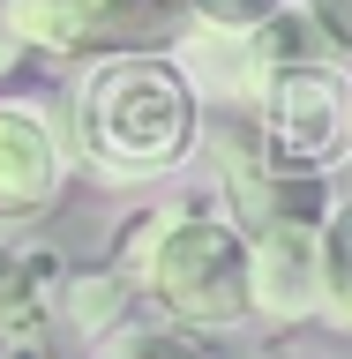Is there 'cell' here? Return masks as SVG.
Listing matches in <instances>:
<instances>
[{"instance_id": "5", "label": "cell", "mask_w": 352, "mask_h": 359, "mask_svg": "<svg viewBox=\"0 0 352 359\" xmlns=\"http://www.w3.org/2000/svg\"><path fill=\"white\" fill-rule=\"evenodd\" d=\"M247 120H255V135H263L278 157H292V165H330V157L345 150V128H352V83L330 60H292V67H278V75L255 90Z\"/></svg>"}, {"instance_id": "15", "label": "cell", "mask_w": 352, "mask_h": 359, "mask_svg": "<svg viewBox=\"0 0 352 359\" xmlns=\"http://www.w3.org/2000/svg\"><path fill=\"white\" fill-rule=\"evenodd\" d=\"M0 359H53L45 337H0Z\"/></svg>"}, {"instance_id": "8", "label": "cell", "mask_w": 352, "mask_h": 359, "mask_svg": "<svg viewBox=\"0 0 352 359\" xmlns=\"http://www.w3.org/2000/svg\"><path fill=\"white\" fill-rule=\"evenodd\" d=\"M67 262L45 240H0V337H45L60 314Z\"/></svg>"}, {"instance_id": "3", "label": "cell", "mask_w": 352, "mask_h": 359, "mask_svg": "<svg viewBox=\"0 0 352 359\" xmlns=\"http://www.w3.org/2000/svg\"><path fill=\"white\" fill-rule=\"evenodd\" d=\"M8 22L45 60H105V53H173L188 38V0H8Z\"/></svg>"}, {"instance_id": "4", "label": "cell", "mask_w": 352, "mask_h": 359, "mask_svg": "<svg viewBox=\"0 0 352 359\" xmlns=\"http://www.w3.org/2000/svg\"><path fill=\"white\" fill-rule=\"evenodd\" d=\"M218 195L225 217L240 232H263V224H322L330 217V187H322V165H292L255 135V120H233L218 135Z\"/></svg>"}, {"instance_id": "13", "label": "cell", "mask_w": 352, "mask_h": 359, "mask_svg": "<svg viewBox=\"0 0 352 359\" xmlns=\"http://www.w3.org/2000/svg\"><path fill=\"white\" fill-rule=\"evenodd\" d=\"M300 8H308V22L322 30V45L337 60H352V0H300Z\"/></svg>"}, {"instance_id": "9", "label": "cell", "mask_w": 352, "mask_h": 359, "mask_svg": "<svg viewBox=\"0 0 352 359\" xmlns=\"http://www.w3.org/2000/svg\"><path fill=\"white\" fill-rule=\"evenodd\" d=\"M135 299H143V292H135V277H128V269H75V277L60 285V314H67V330H75V337H90V344L120 330Z\"/></svg>"}, {"instance_id": "11", "label": "cell", "mask_w": 352, "mask_h": 359, "mask_svg": "<svg viewBox=\"0 0 352 359\" xmlns=\"http://www.w3.org/2000/svg\"><path fill=\"white\" fill-rule=\"evenodd\" d=\"M90 359H210L180 322H120L112 337H98Z\"/></svg>"}, {"instance_id": "10", "label": "cell", "mask_w": 352, "mask_h": 359, "mask_svg": "<svg viewBox=\"0 0 352 359\" xmlns=\"http://www.w3.org/2000/svg\"><path fill=\"white\" fill-rule=\"evenodd\" d=\"M322 322L352 330V202H330L322 217Z\"/></svg>"}, {"instance_id": "6", "label": "cell", "mask_w": 352, "mask_h": 359, "mask_svg": "<svg viewBox=\"0 0 352 359\" xmlns=\"http://www.w3.org/2000/svg\"><path fill=\"white\" fill-rule=\"evenodd\" d=\"M247 314L263 322H315L322 314V224H263L247 232Z\"/></svg>"}, {"instance_id": "14", "label": "cell", "mask_w": 352, "mask_h": 359, "mask_svg": "<svg viewBox=\"0 0 352 359\" xmlns=\"http://www.w3.org/2000/svg\"><path fill=\"white\" fill-rule=\"evenodd\" d=\"M22 60H30V45H22V30L8 22V8H0V83H8V75H15Z\"/></svg>"}, {"instance_id": "12", "label": "cell", "mask_w": 352, "mask_h": 359, "mask_svg": "<svg viewBox=\"0 0 352 359\" xmlns=\"http://www.w3.org/2000/svg\"><path fill=\"white\" fill-rule=\"evenodd\" d=\"M285 8V0H188V15L202 22V30H255V22H270Z\"/></svg>"}, {"instance_id": "7", "label": "cell", "mask_w": 352, "mask_h": 359, "mask_svg": "<svg viewBox=\"0 0 352 359\" xmlns=\"http://www.w3.org/2000/svg\"><path fill=\"white\" fill-rule=\"evenodd\" d=\"M67 195V135L38 97L0 90V217H45Z\"/></svg>"}, {"instance_id": "16", "label": "cell", "mask_w": 352, "mask_h": 359, "mask_svg": "<svg viewBox=\"0 0 352 359\" xmlns=\"http://www.w3.org/2000/svg\"><path fill=\"white\" fill-rule=\"evenodd\" d=\"M345 150H352V128H345Z\"/></svg>"}, {"instance_id": "2", "label": "cell", "mask_w": 352, "mask_h": 359, "mask_svg": "<svg viewBox=\"0 0 352 359\" xmlns=\"http://www.w3.org/2000/svg\"><path fill=\"white\" fill-rule=\"evenodd\" d=\"M120 269L180 330H233L247 322V232L210 202H173L128 224Z\"/></svg>"}, {"instance_id": "17", "label": "cell", "mask_w": 352, "mask_h": 359, "mask_svg": "<svg viewBox=\"0 0 352 359\" xmlns=\"http://www.w3.org/2000/svg\"><path fill=\"white\" fill-rule=\"evenodd\" d=\"M0 8H8V0H0Z\"/></svg>"}, {"instance_id": "1", "label": "cell", "mask_w": 352, "mask_h": 359, "mask_svg": "<svg viewBox=\"0 0 352 359\" xmlns=\"http://www.w3.org/2000/svg\"><path fill=\"white\" fill-rule=\"evenodd\" d=\"M202 142V90L173 53H105L75 83V157L105 180H165Z\"/></svg>"}]
</instances>
